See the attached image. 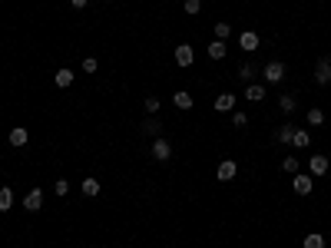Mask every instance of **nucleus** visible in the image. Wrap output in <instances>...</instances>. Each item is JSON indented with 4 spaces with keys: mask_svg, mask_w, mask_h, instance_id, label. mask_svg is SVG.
Instances as JSON below:
<instances>
[{
    "mask_svg": "<svg viewBox=\"0 0 331 248\" xmlns=\"http://www.w3.org/2000/svg\"><path fill=\"white\" fill-rule=\"evenodd\" d=\"M143 132H146V136H156V139H159V132H163V123H159L156 116H149V119L143 123Z\"/></svg>",
    "mask_w": 331,
    "mask_h": 248,
    "instance_id": "nucleus-17",
    "label": "nucleus"
},
{
    "mask_svg": "<svg viewBox=\"0 0 331 248\" xmlns=\"http://www.w3.org/2000/svg\"><path fill=\"white\" fill-rule=\"evenodd\" d=\"M301 245H305V248H325V235H321V232H308Z\"/></svg>",
    "mask_w": 331,
    "mask_h": 248,
    "instance_id": "nucleus-18",
    "label": "nucleus"
},
{
    "mask_svg": "<svg viewBox=\"0 0 331 248\" xmlns=\"http://www.w3.org/2000/svg\"><path fill=\"white\" fill-rule=\"evenodd\" d=\"M13 205V192L10 189H0V212H7Z\"/></svg>",
    "mask_w": 331,
    "mask_h": 248,
    "instance_id": "nucleus-23",
    "label": "nucleus"
},
{
    "mask_svg": "<svg viewBox=\"0 0 331 248\" xmlns=\"http://www.w3.org/2000/svg\"><path fill=\"white\" fill-rule=\"evenodd\" d=\"M278 106H281V112H295V96L292 93H285L278 99Z\"/></svg>",
    "mask_w": 331,
    "mask_h": 248,
    "instance_id": "nucleus-25",
    "label": "nucleus"
},
{
    "mask_svg": "<svg viewBox=\"0 0 331 248\" xmlns=\"http://www.w3.org/2000/svg\"><path fill=\"white\" fill-rule=\"evenodd\" d=\"M281 169H285V172H298V159H295V155H285V162H281Z\"/></svg>",
    "mask_w": 331,
    "mask_h": 248,
    "instance_id": "nucleus-26",
    "label": "nucleus"
},
{
    "mask_svg": "<svg viewBox=\"0 0 331 248\" xmlns=\"http://www.w3.org/2000/svg\"><path fill=\"white\" fill-rule=\"evenodd\" d=\"M292 146H295V149H308V146H312V132H308V129H295Z\"/></svg>",
    "mask_w": 331,
    "mask_h": 248,
    "instance_id": "nucleus-13",
    "label": "nucleus"
},
{
    "mask_svg": "<svg viewBox=\"0 0 331 248\" xmlns=\"http://www.w3.org/2000/svg\"><path fill=\"white\" fill-rule=\"evenodd\" d=\"M238 47H242L245 53L258 50V33H255V30H242V33H238Z\"/></svg>",
    "mask_w": 331,
    "mask_h": 248,
    "instance_id": "nucleus-7",
    "label": "nucleus"
},
{
    "mask_svg": "<svg viewBox=\"0 0 331 248\" xmlns=\"http://www.w3.org/2000/svg\"><path fill=\"white\" fill-rule=\"evenodd\" d=\"M225 50H229V47H225V40H212V43H209V56H212V60H222Z\"/></svg>",
    "mask_w": 331,
    "mask_h": 248,
    "instance_id": "nucleus-19",
    "label": "nucleus"
},
{
    "mask_svg": "<svg viewBox=\"0 0 331 248\" xmlns=\"http://www.w3.org/2000/svg\"><path fill=\"white\" fill-rule=\"evenodd\" d=\"M40 205H43V189H30L24 198V209L27 212H40Z\"/></svg>",
    "mask_w": 331,
    "mask_h": 248,
    "instance_id": "nucleus-6",
    "label": "nucleus"
},
{
    "mask_svg": "<svg viewBox=\"0 0 331 248\" xmlns=\"http://www.w3.org/2000/svg\"><path fill=\"white\" fill-rule=\"evenodd\" d=\"M96 66H100V63H96L93 56H86V60H83V73H96Z\"/></svg>",
    "mask_w": 331,
    "mask_h": 248,
    "instance_id": "nucleus-31",
    "label": "nucleus"
},
{
    "mask_svg": "<svg viewBox=\"0 0 331 248\" xmlns=\"http://www.w3.org/2000/svg\"><path fill=\"white\" fill-rule=\"evenodd\" d=\"M53 192H56V195H67V192H70V182H67V179H56Z\"/></svg>",
    "mask_w": 331,
    "mask_h": 248,
    "instance_id": "nucleus-30",
    "label": "nucleus"
},
{
    "mask_svg": "<svg viewBox=\"0 0 331 248\" xmlns=\"http://www.w3.org/2000/svg\"><path fill=\"white\" fill-rule=\"evenodd\" d=\"M232 33V27H229V20H215V40H225Z\"/></svg>",
    "mask_w": 331,
    "mask_h": 248,
    "instance_id": "nucleus-22",
    "label": "nucleus"
},
{
    "mask_svg": "<svg viewBox=\"0 0 331 248\" xmlns=\"http://www.w3.org/2000/svg\"><path fill=\"white\" fill-rule=\"evenodd\" d=\"M175 63H179V66H192V63H195L192 43H179V47H175Z\"/></svg>",
    "mask_w": 331,
    "mask_h": 248,
    "instance_id": "nucleus-3",
    "label": "nucleus"
},
{
    "mask_svg": "<svg viewBox=\"0 0 331 248\" xmlns=\"http://www.w3.org/2000/svg\"><path fill=\"white\" fill-rule=\"evenodd\" d=\"M235 172H238V166H235L232 159H222V162H219V169H215L219 182H232V179H235Z\"/></svg>",
    "mask_w": 331,
    "mask_h": 248,
    "instance_id": "nucleus-5",
    "label": "nucleus"
},
{
    "mask_svg": "<svg viewBox=\"0 0 331 248\" xmlns=\"http://www.w3.org/2000/svg\"><path fill=\"white\" fill-rule=\"evenodd\" d=\"M143 106H146V112H149V116H156V112H159V96H146Z\"/></svg>",
    "mask_w": 331,
    "mask_h": 248,
    "instance_id": "nucleus-24",
    "label": "nucleus"
},
{
    "mask_svg": "<svg viewBox=\"0 0 331 248\" xmlns=\"http://www.w3.org/2000/svg\"><path fill=\"white\" fill-rule=\"evenodd\" d=\"M305 119H308V126H321V123H325V112H321L318 106H315V109H308V116H305Z\"/></svg>",
    "mask_w": 331,
    "mask_h": 248,
    "instance_id": "nucleus-21",
    "label": "nucleus"
},
{
    "mask_svg": "<svg viewBox=\"0 0 331 248\" xmlns=\"http://www.w3.org/2000/svg\"><path fill=\"white\" fill-rule=\"evenodd\" d=\"M245 99H249V103H262L265 99V86L262 83H249V86H245Z\"/></svg>",
    "mask_w": 331,
    "mask_h": 248,
    "instance_id": "nucleus-10",
    "label": "nucleus"
},
{
    "mask_svg": "<svg viewBox=\"0 0 331 248\" xmlns=\"http://www.w3.org/2000/svg\"><path fill=\"white\" fill-rule=\"evenodd\" d=\"M232 126H235V129H245V126H249V116H245V112H235V116H232Z\"/></svg>",
    "mask_w": 331,
    "mask_h": 248,
    "instance_id": "nucleus-28",
    "label": "nucleus"
},
{
    "mask_svg": "<svg viewBox=\"0 0 331 248\" xmlns=\"http://www.w3.org/2000/svg\"><path fill=\"white\" fill-rule=\"evenodd\" d=\"M182 7H186V13H189V17H195V13L202 10V0H186Z\"/></svg>",
    "mask_w": 331,
    "mask_h": 248,
    "instance_id": "nucleus-27",
    "label": "nucleus"
},
{
    "mask_svg": "<svg viewBox=\"0 0 331 248\" xmlns=\"http://www.w3.org/2000/svg\"><path fill=\"white\" fill-rule=\"evenodd\" d=\"M292 189H295V195H312V189H315V175H301V172H295Z\"/></svg>",
    "mask_w": 331,
    "mask_h": 248,
    "instance_id": "nucleus-2",
    "label": "nucleus"
},
{
    "mask_svg": "<svg viewBox=\"0 0 331 248\" xmlns=\"http://www.w3.org/2000/svg\"><path fill=\"white\" fill-rule=\"evenodd\" d=\"M70 4H73V7H76V10H80V7H86V4H90V0H70Z\"/></svg>",
    "mask_w": 331,
    "mask_h": 248,
    "instance_id": "nucleus-32",
    "label": "nucleus"
},
{
    "mask_svg": "<svg viewBox=\"0 0 331 248\" xmlns=\"http://www.w3.org/2000/svg\"><path fill=\"white\" fill-rule=\"evenodd\" d=\"M315 83H331V56H325V60H318L315 63Z\"/></svg>",
    "mask_w": 331,
    "mask_h": 248,
    "instance_id": "nucleus-4",
    "label": "nucleus"
},
{
    "mask_svg": "<svg viewBox=\"0 0 331 248\" xmlns=\"http://www.w3.org/2000/svg\"><path fill=\"white\" fill-rule=\"evenodd\" d=\"M7 139H10V146H27L30 132H27L24 126H13V129H10V136H7Z\"/></svg>",
    "mask_w": 331,
    "mask_h": 248,
    "instance_id": "nucleus-11",
    "label": "nucleus"
},
{
    "mask_svg": "<svg viewBox=\"0 0 331 248\" xmlns=\"http://www.w3.org/2000/svg\"><path fill=\"white\" fill-rule=\"evenodd\" d=\"M169 155H172V146H169V143H166V139H163V136H159V139H156V143H152V159H156V162H166V159H169Z\"/></svg>",
    "mask_w": 331,
    "mask_h": 248,
    "instance_id": "nucleus-8",
    "label": "nucleus"
},
{
    "mask_svg": "<svg viewBox=\"0 0 331 248\" xmlns=\"http://www.w3.org/2000/svg\"><path fill=\"white\" fill-rule=\"evenodd\" d=\"M172 103H175V109H192V93H189V89H179V93L172 96Z\"/></svg>",
    "mask_w": 331,
    "mask_h": 248,
    "instance_id": "nucleus-16",
    "label": "nucleus"
},
{
    "mask_svg": "<svg viewBox=\"0 0 331 248\" xmlns=\"http://www.w3.org/2000/svg\"><path fill=\"white\" fill-rule=\"evenodd\" d=\"M229 109H235V96H232V93L215 96V112H229Z\"/></svg>",
    "mask_w": 331,
    "mask_h": 248,
    "instance_id": "nucleus-12",
    "label": "nucleus"
},
{
    "mask_svg": "<svg viewBox=\"0 0 331 248\" xmlns=\"http://www.w3.org/2000/svg\"><path fill=\"white\" fill-rule=\"evenodd\" d=\"M53 83H56L60 89H67L70 83H73V70H67V66H63V70H56V73H53Z\"/></svg>",
    "mask_w": 331,
    "mask_h": 248,
    "instance_id": "nucleus-15",
    "label": "nucleus"
},
{
    "mask_svg": "<svg viewBox=\"0 0 331 248\" xmlns=\"http://www.w3.org/2000/svg\"><path fill=\"white\" fill-rule=\"evenodd\" d=\"M308 169H312V175H325V172H328V155L315 152L312 159H308Z\"/></svg>",
    "mask_w": 331,
    "mask_h": 248,
    "instance_id": "nucleus-9",
    "label": "nucleus"
},
{
    "mask_svg": "<svg viewBox=\"0 0 331 248\" xmlns=\"http://www.w3.org/2000/svg\"><path fill=\"white\" fill-rule=\"evenodd\" d=\"M262 76H265V83H281L285 80V63H278V60H272V63H265V70H262Z\"/></svg>",
    "mask_w": 331,
    "mask_h": 248,
    "instance_id": "nucleus-1",
    "label": "nucleus"
},
{
    "mask_svg": "<svg viewBox=\"0 0 331 248\" xmlns=\"http://www.w3.org/2000/svg\"><path fill=\"white\" fill-rule=\"evenodd\" d=\"M238 76H242V83H249L252 76H255V66H249V63H245V66L238 70Z\"/></svg>",
    "mask_w": 331,
    "mask_h": 248,
    "instance_id": "nucleus-29",
    "label": "nucleus"
},
{
    "mask_svg": "<svg viewBox=\"0 0 331 248\" xmlns=\"http://www.w3.org/2000/svg\"><path fill=\"white\" fill-rule=\"evenodd\" d=\"M83 195H86V198H96V195H100L103 192V186H100V179H83Z\"/></svg>",
    "mask_w": 331,
    "mask_h": 248,
    "instance_id": "nucleus-14",
    "label": "nucleus"
},
{
    "mask_svg": "<svg viewBox=\"0 0 331 248\" xmlns=\"http://www.w3.org/2000/svg\"><path fill=\"white\" fill-rule=\"evenodd\" d=\"M292 136H295V126L285 123V126L278 129V143H281V146H292Z\"/></svg>",
    "mask_w": 331,
    "mask_h": 248,
    "instance_id": "nucleus-20",
    "label": "nucleus"
}]
</instances>
